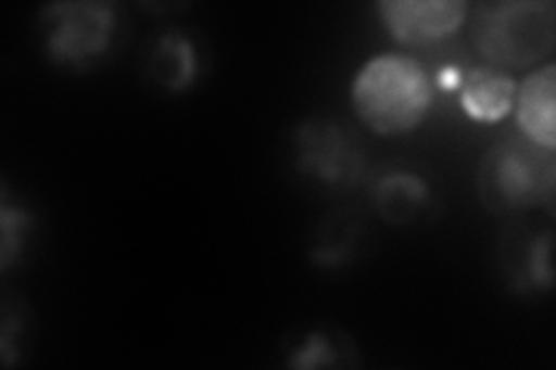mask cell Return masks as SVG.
I'll list each match as a JSON object with an SVG mask.
<instances>
[{
    "label": "cell",
    "mask_w": 556,
    "mask_h": 370,
    "mask_svg": "<svg viewBox=\"0 0 556 370\" xmlns=\"http://www.w3.org/2000/svg\"><path fill=\"white\" fill-rule=\"evenodd\" d=\"M437 84L429 69L413 56L386 51L364 63L351 84L357 118L380 137H399L427 120Z\"/></svg>",
    "instance_id": "cell-1"
},
{
    "label": "cell",
    "mask_w": 556,
    "mask_h": 370,
    "mask_svg": "<svg viewBox=\"0 0 556 370\" xmlns=\"http://www.w3.org/2000/svg\"><path fill=\"white\" fill-rule=\"evenodd\" d=\"M473 44L492 67L527 69L549 61L556 47L552 0H501L478 8Z\"/></svg>",
    "instance_id": "cell-2"
},
{
    "label": "cell",
    "mask_w": 556,
    "mask_h": 370,
    "mask_svg": "<svg viewBox=\"0 0 556 370\" xmlns=\"http://www.w3.org/2000/svg\"><path fill=\"white\" fill-rule=\"evenodd\" d=\"M554 151L529 139H506L484 153L478 169V192L484 208L496 216L521 214L554 202Z\"/></svg>",
    "instance_id": "cell-3"
},
{
    "label": "cell",
    "mask_w": 556,
    "mask_h": 370,
    "mask_svg": "<svg viewBox=\"0 0 556 370\" xmlns=\"http://www.w3.org/2000/svg\"><path fill=\"white\" fill-rule=\"evenodd\" d=\"M40 30L51 63L84 73L112 49L118 8L104 0L51 3L40 12Z\"/></svg>",
    "instance_id": "cell-4"
},
{
    "label": "cell",
    "mask_w": 556,
    "mask_h": 370,
    "mask_svg": "<svg viewBox=\"0 0 556 370\" xmlns=\"http://www.w3.org/2000/svg\"><path fill=\"white\" fill-rule=\"evenodd\" d=\"M292 151L298 171L327 192L351 190L364 174L359 142L334 120H304L292 135Z\"/></svg>",
    "instance_id": "cell-5"
},
{
    "label": "cell",
    "mask_w": 556,
    "mask_h": 370,
    "mask_svg": "<svg viewBox=\"0 0 556 370\" xmlns=\"http://www.w3.org/2000/svg\"><path fill=\"white\" fill-rule=\"evenodd\" d=\"M380 24L404 47H433L459 33L471 5L462 0H382Z\"/></svg>",
    "instance_id": "cell-6"
},
{
    "label": "cell",
    "mask_w": 556,
    "mask_h": 370,
    "mask_svg": "<svg viewBox=\"0 0 556 370\" xmlns=\"http://www.w3.org/2000/svg\"><path fill=\"white\" fill-rule=\"evenodd\" d=\"M554 93H556V65L552 61L533 67L531 73L517 84L515 116L519 132L531 144L545 151L556 146V123H554Z\"/></svg>",
    "instance_id": "cell-7"
},
{
    "label": "cell",
    "mask_w": 556,
    "mask_h": 370,
    "mask_svg": "<svg viewBox=\"0 0 556 370\" xmlns=\"http://www.w3.org/2000/svg\"><path fill=\"white\" fill-rule=\"evenodd\" d=\"M462 112L476 123H498L513 114L517 79L492 65L464 69L462 84L457 88Z\"/></svg>",
    "instance_id": "cell-8"
},
{
    "label": "cell",
    "mask_w": 556,
    "mask_h": 370,
    "mask_svg": "<svg viewBox=\"0 0 556 370\" xmlns=\"http://www.w3.org/2000/svg\"><path fill=\"white\" fill-rule=\"evenodd\" d=\"M374 204L390 225H410L431 206L429 183L415 171H390L374 186Z\"/></svg>",
    "instance_id": "cell-9"
},
{
    "label": "cell",
    "mask_w": 556,
    "mask_h": 370,
    "mask_svg": "<svg viewBox=\"0 0 556 370\" xmlns=\"http://www.w3.org/2000/svg\"><path fill=\"white\" fill-rule=\"evenodd\" d=\"M200 73V59L193 40L181 30H167L155 40L149 54V75L169 93L188 91Z\"/></svg>",
    "instance_id": "cell-10"
},
{
    "label": "cell",
    "mask_w": 556,
    "mask_h": 370,
    "mask_svg": "<svg viewBox=\"0 0 556 370\" xmlns=\"http://www.w3.org/2000/svg\"><path fill=\"white\" fill-rule=\"evenodd\" d=\"M33 218L22 206H10L8 192L3 195V210H0V269L8 271L20 259L26 234L30 232Z\"/></svg>",
    "instance_id": "cell-11"
},
{
    "label": "cell",
    "mask_w": 556,
    "mask_h": 370,
    "mask_svg": "<svg viewBox=\"0 0 556 370\" xmlns=\"http://www.w3.org/2000/svg\"><path fill=\"white\" fill-rule=\"evenodd\" d=\"M529 276L538 288H552V234L547 232L545 237H538L531 245L529 253Z\"/></svg>",
    "instance_id": "cell-12"
},
{
    "label": "cell",
    "mask_w": 556,
    "mask_h": 370,
    "mask_svg": "<svg viewBox=\"0 0 556 370\" xmlns=\"http://www.w3.org/2000/svg\"><path fill=\"white\" fill-rule=\"evenodd\" d=\"M292 366L313 368V366H325V363H337V355H332V343L325 339L323 333H313L304 343L302 349H298V357L290 361Z\"/></svg>",
    "instance_id": "cell-13"
}]
</instances>
